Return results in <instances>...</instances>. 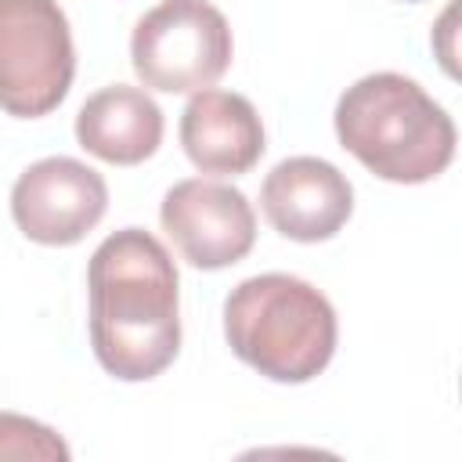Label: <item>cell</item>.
I'll list each match as a JSON object with an SVG mask.
<instances>
[{
  "label": "cell",
  "mask_w": 462,
  "mask_h": 462,
  "mask_svg": "<svg viewBox=\"0 0 462 462\" xmlns=\"http://www.w3.org/2000/svg\"><path fill=\"white\" fill-rule=\"evenodd\" d=\"M87 292L90 346L108 375L144 383L173 365L180 350L177 267L152 231L108 235L87 263Z\"/></svg>",
  "instance_id": "6da1fadb"
},
{
  "label": "cell",
  "mask_w": 462,
  "mask_h": 462,
  "mask_svg": "<svg viewBox=\"0 0 462 462\" xmlns=\"http://www.w3.org/2000/svg\"><path fill=\"white\" fill-rule=\"evenodd\" d=\"M339 144L375 177L393 184H422L455 159L451 116L408 76L372 72L343 90L336 105Z\"/></svg>",
  "instance_id": "7a4b0ae2"
},
{
  "label": "cell",
  "mask_w": 462,
  "mask_h": 462,
  "mask_svg": "<svg viewBox=\"0 0 462 462\" xmlns=\"http://www.w3.org/2000/svg\"><path fill=\"white\" fill-rule=\"evenodd\" d=\"M224 336L238 361L274 383H310L336 354L339 325L321 289L296 274H256L224 300Z\"/></svg>",
  "instance_id": "3957f363"
},
{
  "label": "cell",
  "mask_w": 462,
  "mask_h": 462,
  "mask_svg": "<svg viewBox=\"0 0 462 462\" xmlns=\"http://www.w3.org/2000/svg\"><path fill=\"white\" fill-rule=\"evenodd\" d=\"M231 25L209 0H162L130 36V61L148 90L199 94L231 65Z\"/></svg>",
  "instance_id": "277c9868"
},
{
  "label": "cell",
  "mask_w": 462,
  "mask_h": 462,
  "mask_svg": "<svg viewBox=\"0 0 462 462\" xmlns=\"http://www.w3.org/2000/svg\"><path fill=\"white\" fill-rule=\"evenodd\" d=\"M72 76V29L58 0H0V108L40 119L65 101Z\"/></svg>",
  "instance_id": "5b68a950"
},
{
  "label": "cell",
  "mask_w": 462,
  "mask_h": 462,
  "mask_svg": "<svg viewBox=\"0 0 462 462\" xmlns=\"http://www.w3.org/2000/svg\"><path fill=\"white\" fill-rule=\"evenodd\" d=\"M159 220L177 253L199 271L238 263L256 242V213L249 199L224 180H177L162 195Z\"/></svg>",
  "instance_id": "8992f818"
},
{
  "label": "cell",
  "mask_w": 462,
  "mask_h": 462,
  "mask_svg": "<svg viewBox=\"0 0 462 462\" xmlns=\"http://www.w3.org/2000/svg\"><path fill=\"white\" fill-rule=\"evenodd\" d=\"M108 209L105 177L69 155H51L22 170L11 188V217L29 242L76 245Z\"/></svg>",
  "instance_id": "52a82bcc"
},
{
  "label": "cell",
  "mask_w": 462,
  "mask_h": 462,
  "mask_svg": "<svg viewBox=\"0 0 462 462\" xmlns=\"http://www.w3.org/2000/svg\"><path fill=\"white\" fill-rule=\"evenodd\" d=\"M267 224L292 242H325L354 213L350 180L318 155L282 159L260 188Z\"/></svg>",
  "instance_id": "ba28073f"
},
{
  "label": "cell",
  "mask_w": 462,
  "mask_h": 462,
  "mask_svg": "<svg viewBox=\"0 0 462 462\" xmlns=\"http://www.w3.org/2000/svg\"><path fill=\"white\" fill-rule=\"evenodd\" d=\"M184 155L202 173H249L263 155V123L249 97L235 90H199L180 112Z\"/></svg>",
  "instance_id": "9c48e42d"
},
{
  "label": "cell",
  "mask_w": 462,
  "mask_h": 462,
  "mask_svg": "<svg viewBox=\"0 0 462 462\" xmlns=\"http://www.w3.org/2000/svg\"><path fill=\"white\" fill-rule=\"evenodd\" d=\"M76 141L112 166H137L162 144V108L148 90L112 83L83 101L76 116Z\"/></svg>",
  "instance_id": "30bf717a"
},
{
  "label": "cell",
  "mask_w": 462,
  "mask_h": 462,
  "mask_svg": "<svg viewBox=\"0 0 462 462\" xmlns=\"http://www.w3.org/2000/svg\"><path fill=\"white\" fill-rule=\"evenodd\" d=\"M4 458H36V462H65L69 444L43 422L14 411H0V462Z\"/></svg>",
  "instance_id": "8fae6325"
},
{
  "label": "cell",
  "mask_w": 462,
  "mask_h": 462,
  "mask_svg": "<svg viewBox=\"0 0 462 462\" xmlns=\"http://www.w3.org/2000/svg\"><path fill=\"white\" fill-rule=\"evenodd\" d=\"M404 4H422V0H404Z\"/></svg>",
  "instance_id": "7c38bea8"
}]
</instances>
